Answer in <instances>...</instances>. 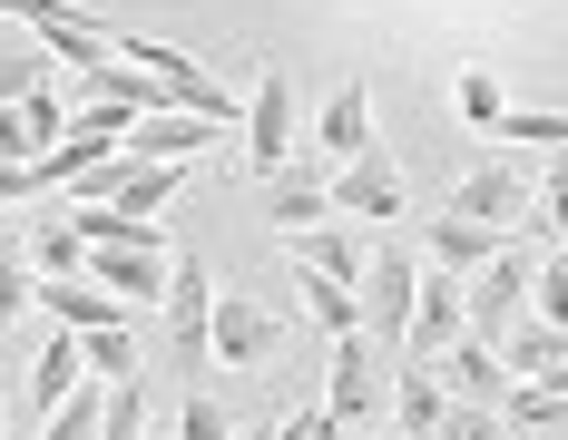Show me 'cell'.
Masks as SVG:
<instances>
[{
  "label": "cell",
  "mask_w": 568,
  "mask_h": 440,
  "mask_svg": "<svg viewBox=\"0 0 568 440\" xmlns=\"http://www.w3.org/2000/svg\"><path fill=\"white\" fill-rule=\"evenodd\" d=\"M422 275H432V265H422L412 245H373V255H363V284H353V294H363V342H383L393 362H402V332H412V304H422Z\"/></svg>",
  "instance_id": "1"
},
{
  "label": "cell",
  "mask_w": 568,
  "mask_h": 440,
  "mask_svg": "<svg viewBox=\"0 0 568 440\" xmlns=\"http://www.w3.org/2000/svg\"><path fill=\"white\" fill-rule=\"evenodd\" d=\"M206 314H216L206 255H176V275H168V362L176 372H206Z\"/></svg>",
  "instance_id": "9"
},
{
  "label": "cell",
  "mask_w": 568,
  "mask_h": 440,
  "mask_svg": "<svg viewBox=\"0 0 568 440\" xmlns=\"http://www.w3.org/2000/svg\"><path fill=\"white\" fill-rule=\"evenodd\" d=\"M30 265H40V275H89V235L69 225V206H50V216H40V235H30Z\"/></svg>",
  "instance_id": "23"
},
{
  "label": "cell",
  "mask_w": 568,
  "mask_h": 440,
  "mask_svg": "<svg viewBox=\"0 0 568 440\" xmlns=\"http://www.w3.org/2000/svg\"><path fill=\"white\" fill-rule=\"evenodd\" d=\"M235 440H284V411H275V421H245Z\"/></svg>",
  "instance_id": "37"
},
{
  "label": "cell",
  "mask_w": 568,
  "mask_h": 440,
  "mask_svg": "<svg viewBox=\"0 0 568 440\" xmlns=\"http://www.w3.org/2000/svg\"><path fill=\"white\" fill-rule=\"evenodd\" d=\"M40 89H59V59L20 30V40H0V109H20V99H40Z\"/></svg>",
  "instance_id": "20"
},
{
  "label": "cell",
  "mask_w": 568,
  "mask_h": 440,
  "mask_svg": "<svg viewBox=\"0 0 568 440\" xmlns=\"http://www.w3.org/2000/svg\"><path fill=\"white\" fill-rule=\"evenodd\" d=\"M452 216L490 225V235H519V225H529V166H519V157H480V166H460Z\"/></svg>",
  "instance_id": "6"
},
{
  "label": "cell",
  "mask_w": 568,
  "mask_h": 440,
  "mask_svg": "<svg viewBox=\"0 0 568 440\" xmlns=\"http://www.w3.org/2000/svg\"><path fill=\"white\" fill-rule=\"evenodd\" d=\"M0 421H10V391H0Z\"/></svg>",
  "instance_id": "39"
},
{
  "label": "cell",
  "mask_w": 568,
  "mask_h": 440,
  "mask_svg": "<svg viewBox=\"0 0 568 440\" xmlns=\"http://www.w3.org/2000/svg\"><path fill=\"white\" fill-rule=\"evenodd\" d=\"M294 284H304V314H314V324L334 332H363V294H353V284H334V275H304V265H294Z\"/></svg>",
  "instance_id": "24"
},
{
  "label": "cell",
  "mask_w": 568,
  "mask_h": 440,
  "mask_svg": "<svg viewBox=\"0 0 568 440\" xmlns=\"http://www.w3.org/2000/svg\"><path fill=\"white\" fill-rule=\"evenodd\" d=\"M30 314H40V265H30V245L0 235V324H30Z\"/></svg>",
  "instance_id": "26"
},
{
  "label": "cell",
  "mask_w": 568,
  "mask_h": 440,
  "mask_svg": "<svg viewBox=\"0 0 568 440\" xmlns=\"http://www.w3.org/2000/svg\"><path fill=\"white\" fill-rule=\"evenodd\" d=\"M363 440H412V431H393V421H383V431H363Z\"/></svg>",
  "instance_id": "38"
},
{
  "label": "cell",
  "mask_w": 568,
  "mask_h": 440,
  "mask_svg": "<svg viewBox=\"0 0 568 440\" xmlns=\"http://www.w3.org/2000/svg\"><path fill=\"white\" fill-rule=\"evenodd\" d=\"M452 109L470 117L480 137H500V117H510V89H500L490 69H460V79H452Z\"/></svg>",
  "instance_id": "27"
},
{
  "label": "cell",
  "mask_w": 568,
  "mask_h": 440,
  "mask_svg": "<svg viewBox=\"0 0 568 440\" xmlns=\"http://www.w3.org/2000/svg\"><path fill=\"white\" fill-rule=\"evenodd\" d=\"M529 324L568 332V255H539V284H529Z\"/></svg>",
  "instance_id": "31"
},
{
  "label": "cell",
  "mask_w": 568,
  "mask_h": 440,
  "mask_svg": "<svg viewBox=\"0 0 568 440\" xmlns=\"http://www.w3.org/2000/svg\"><path fill=\"white\" fill-rule=\"evenodd\" d=\"M500 147L559 157V147H568V109H510V117H500Z\"/></svg>",
  "instance_id": "28"
},
{
  "label": "cell",
  "mask_w": 568,
  "mask_h": 440,
  "mask_svg": "<svg viewBox=\"0 0 568 440\" xmlns=\"http://www.w3.org/2000/svg\"><path fill=\"white\" fill-rule=\"evenodd\" d=\"M500 421H510V440H568V391L510 382V401H500Z\"/></svg>",
  "instance_id": "21"
},
{
  "label": "cell",
  "mask_w": 568,
  "mask_h": 440,
  "mask_svg": "<svg viewBox=\"0 0 568 440\" xmlns=\"http://www.w3.org/2000/svg\"><path fill=\"white\" fill-rule=\"evenodd\" d=\"M442 411H452L442 372H422V362H393V431L432 440V431H442Z\"/></svg>",
  "instance_id": "19"
},
{
  "label": "cell",
  "mask_w": 568,
  "mask_h": 440,
  "mask_svg": "<svg viewBox=\"0 0 568 440\" xmlns=\"http://www.w3.org/2000/svg\"><path fill=\"white\" fill-rule=\"evenodd\" d=\"M265 216H275V235H314V225H334V166L324 157H284V176L265 186Z\"/></svg>",
  "instance_id": "11"
},
{
  "label": "cell",
  "mask_w": 568,
  "mask_h": 440,
  "mask_svg": "<svg viewBox=\"0 0 568 440\" xmlns=\"http://www.w3.org/2000/svg\"><path fill=\"white\" fill-rule=\"evenodd\" d=\"M284 352V314H265L255 294H226L216 284V314H206V362H226V372H265Z\"/></svg>",
  "instance_id": "4"
},
{
  "label": "cell",
  "mask_w": 568,
  "mask_h": 440,
  "mask_svg": "<svg viewBox=\"0 0 568 440\" xmlns=\"http://www.w3.org/2000/svg\"><path fill=\"white\" fill-rule=\"evenodd\" d=\"M50 157V137L30 127V109H0V166H40Z\"/></svg>",
  "instance_id": "33"
},
{
  "label": "cell",
  "mask_w": 568,
  "mask_h": 440,
  "mask_svg": "<svg viewBox=\"0 0 568 440\" xmlns=\"http://www.w3.org/2000/svg\"><path fill=\"white\" fill-rule=\"evenodd\" d=\"M529 225L539 235H568V147L539 157V176H529Z\"/></svg>",
  "instance_id": "29"
},
{
  "label": "cell",
  "mask_w": 568,
  "mask_h": 440,
  "mask_svg": "<svg viewBox=\"0 0 568 440\" xmlns=\"http://www.w3.org/2000/svg\"><path fill=\"white\" fill-rule=\"evenodd\" d=\"M138 342H128V324H109V332H89V382H138Z\"/></svg>",
  "instance_id": "30"
},
{
  "label": "cell",
  "mask_w": 568,
  "mask_h": 440,
  "mask_svg": "<svg viewBox=\"0 0 568 440\" xmlns=\"http://www.w3.org/2000/svg\"><path fill=\"white\" fill-rule=\"evenodd\" d=\"M294 127H304V99H294L284 59H265V69H255V89H245V166H255V186H275V176H284Z\"/></svg>",
  "instance_id": "3"
},
{
  "label": "cell",
  "mask_w": 568,
  "mask_h": 440,
  "mask_svg": "<svg viewBox=\"0 0 568 440\" xmlns=\"http://www.w3.org/2000/svg\"><path fill=\"white\" fill-rule=\"evenodd\" d=\"M432 440H510V421H500V411H480V401H452Z\"/></svg>",
  "instance_id": "34"
},
{
  "label": "cell",
  "mask_w": 568,
  "mask_h": 440,
  "mask_svg": "<svg viewBox=\"0 0 568 440\" xmlns=\"http://www.w3.org/2000/svg\"><path fill=\"white\" fill-rule=\"evenodd\" d=\"M40 314H50L59 332H109V324H128V304H118L109 284H89V275H40Z\"/></svg>",
  "instance_id": "15"
},
{
  "label": "cell",
  "mask_w": 568,
  "mask_h": 440,
  "mask_svg": "<svg viewBox=\"0 0 568 440\" xmlns=\"http://www.w3.org/2000/svg\"><path fill=\"white\" fill-rule=\"evenodd\" d=\"M373 147V79H334L324 109H314V157L324 166H353Z\"/></svg>",
  "instance_id": "12"
},
{
  "label": "cell",
  "mask_w": 568,
  "mask_h": 440,
  "mask_svg": "<svg viewBox=\"0 0 568 440\" xmlns=\"http://www.w3.org/2000/svg\"><path fill=\"white\" fill-rule=\"evenodd\" d=\"M529 284H539V255L510 245V255H490L480 275H470V342H510L529 324Z\"/></svg>",
  "instance_id": "5"
},
{
  "label": "cell",
  "mask_w": 568,
  "mask_h": 440,
  "mask_svg": "<svg viewBox=\"0 0 568 440\" xmlns=\"http://www.w3.org/2000/svg\"><path fill=\"white\" fill-rule=\"evenodd\" d=\"M99 440H148V382H109V421Z\"/></svg>",
  "instance_id": "32"
},
{
  "label": "cell",
  "mask_w": 568,
  "mask_h": 440,
  "mask_svg": "<svg viewBox=\"0 0 568 440\" xmlns=\"http://www.w3.org/2000/svg\"><path fill=\"white\" fill-rule=\"evenodd\" d=\"M294 245V265L304 275H334V284H363V245L343 235V225H314V235H284Z\"/></svg>",
  "instance_id": "22"
},
{
  "label": "cell",
  "mask_w": 568,
  "mask_h": 440,
  "mask_svg": "<svg viewBox=\"0 0 568 440\" xmlns=\"http://www.w3.org/2000/svg\"><path fill=\"white\" fill-rule=\"evenodd\" d=\"M79 382H89V332H59V324H50L40 362H30V401H40V411H59Z\"/></svg>",
  "instance_id": "18"
},
{
  "label": "cell",
  "mask_w": 568,
  "mask_h": 440,
  "mask_svg": "<svg viewBox=\"0 0 568 440\" xmlns=\"http://www.w3.org/2000/svg\"><path fill=\"white\" fill-rule=\"evenodd\" d=\"M206 137H216L206 117L158 109V117H138V127H128V147H118V157H138V166H196V157H206Z\"/></svg>",
  "instance_id": "14"
},
{
  "label": "cell",
  "mask_w": 568,
  "mask_h": 440,
  "mask_svg": "<svg viewBox=\"0 0 568 440\" xmlns=\"http://www.w3.org/2000/svg\"><path fill=\"white\" fill-rule=\"evenodd\" d=\"M442 391H452V401H480V411H500V401H510V362H500V342H470V332H460L452 352H442Z\"/></svg>",
  "instance_id": "16"
},
{
  "label": "cell",
  "mask_w": 568,
  "mask_h": 440,
  "mask_svg": "<svg viewBox=\"0 0 568 440\" xmlns=\"http://www.w3.org/2000/svg\"><path fill=\"white\" fill-rule=\"evenodd\" d=\"M500 362H510V382L568 391V332H559V324H519L510 342H500Z\"/></svg>",
  "instance_id": "17"
},
{
  "label": "cell",
  "mask_w": 568,
  "mask_h": 440,
  "mask_svg": "<svg viewBox=\"0 0 568 440\" xmlns=\"http://www.w3.org/2000/svg\"><path fill=\"white\" fill-rule=\"evenodd\" d=\"M99 421H109V382H79L59 411H40V440H99Z\"/></svg>",
  "instance_id": "25"
},
{
  "label": "cell",
  "mask_w": 568,
  "mask_h": 440,
  "mask_svg": "<svg viewBox=\"0 0 568 440\" xmlns=\"http://www.w3.org/2000/svg\"><path fill=\"white\" fill-rule=\"evenodd\" d=\"M510 245H519V235H490V225H470V216H452V206H442V216H432V235H422V265L470 284L490 255H510Z\"/></svg>",
  "instance_id": "13"
},
{
  "label": "cell",
  "mask_w": 568,
  "mask_h": 440,
  "mask_svg": "<svg viewBox=\"0 0 568 440\" xmlns=\"http://www.w3.org/2000/svg\"><path fill=\"white\" fill-rule=\"evenodd\" d=\"M284 440H353L334 421V411H324V401H314V411H284Z\"/></svg>",
  "instance_id": "36"
},
{
  "label": "cell",
  "mask_w": 568,
  "mask_h": 440,
  "mask_svg": "<svg viewBox=\"0 0 568 440\" xmlns=\"http://www.w3.org/2000/svg\"><path fill=\"white\" fill-rule=\"evenodd\" d=\"M176 440H235V421L206 401V391H186V401H176Z\"/></svg>",
  "instance_id": "35"
},
{
  "label": "cell",
  "mask_w": 568,
  "mask_h": 440,
  "mask_svg": "<svg viewBox=\"0 0 568 440\" xmlns=\"http://www.w3.org/2000/svg\"><path fill=\"white\" fill-rule=\"evenodd\" d=\"M460 332H470V284H460V275H422V304H412V332H402V362L442 372V352H452Z\"/></svg>",
  "instance_id": "8"
},
{
  "label": "cell",
  "mask_w": 568,
  "mask_h": 440,
  "mask_svg": "<svg viewBox=\"0 0 568 440\" xmlns=\"http://www.w3.org/2000/svg\"><path fill=\"white\" fill-rule=\"evenodd\" d=\"M324 411H334L343 431L393 421V352H383V342H363V332H343L334 362H324Z\"/></svg>",
  "instance_id": "2"
},
{
  "label": "cell",
  "mask_w": 568,
  "mask_h": 440,
  "mask_svg": "<svg viewBox=\"0 0 568 440\" xmlns=\"http://www.w3.org/2000/svg\"><path fill=\"white\" fill-rule=\"evenodd\" d=\"M176 235H148V245H89V284H109L118 304H168V275H176Z\"/></svg>",
  "instance_id": "7"
},
{
  "label": "cell",
  "mask_w": 568,
  "mask_h": 440,
  "mask_svg": "<svg viewBox=\"0 0 568 440\" xmlns=\"http://www.w3.org/2000/svg\"><path fill=\"white\" fill-rule=\"evenodd\" d=\"M334 206H343V216H363V225H393L402 206H412V176H402V157L383 147V137H373L353 166H334Z\"/></svg>",
  "instance_id": "10"
}]
</instances>
